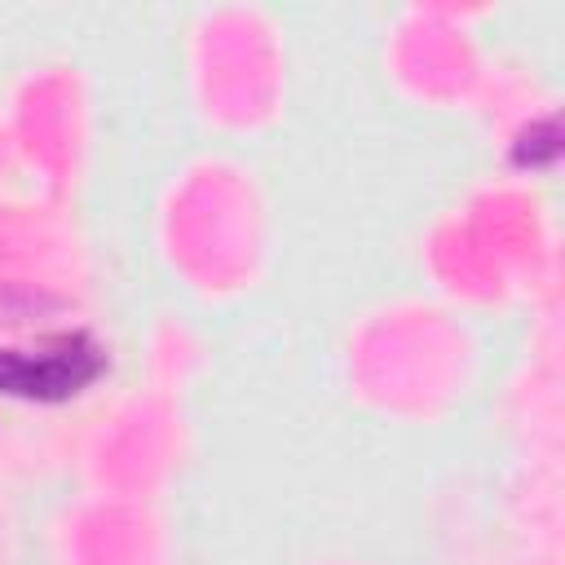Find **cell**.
Returning a JSON list of instances; mask_svg holds the SVG:
<instances>
[{"mask_svg": "<svg viewBox=\"0 0 565 565\" xmlns=\"http://www.w3.org/2000/svg\"><path fill=\"white\" fill-rule=\"evenodd\" d=\"M106 366V353L84 331L57 335L40 349H0V393L57 402L88 388Z\"/></svg>", "mask_w": 565, "mask_h": 565, "instance_id": "obj_1", "label": "cell"}, {"mask_svg": "<svg viewBox=\"0 0 565 565\" xmlns=\"http://www.w3.org/2000/svg\"><path fill=\"white\" fill-rule=\"evenodd\" d=\"M521 141H534V146H516V159L530 163V168H543V163L556 154V128H552V124H534Z\"/></svg>", "mask_w": 565, "mask_h": 565, "instance_id": "obj_2", "label": "cell"}]
</instances>
